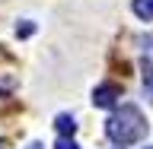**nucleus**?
I'll list each match as a JSON object with an SVG mask.
<instances>
[{
	"label": "nucleus",
	"instance_id": "f257e3e1",
	"mask_svg": "<svg viewBox=\"0 0 153 149\" xmlns=\"http://www.w3.org/2000/svg\"><path fill=\"white\" fill-rule=\"evenodd\" d=\"M105 133L115 146H131V143H140L143 133H147V121L137 105H121L118 111L105 121Z\"/></svg>",
	"mask_w": 153,
	"mask_h": 149
},
{
	"label": "nucleus",
	"instance_id": "f03ea898",
	"mask_svg": "<svg viewBox=\"0 0 153 149\" xmlns=\"http://www.w3.org/2000/svg\"><path fill=\"white\" fill-rule=\"evenodd\" d=\"M118 98H121V89H118L115 83H102V86L93 89V105L96 108H112Z\"/></svg>",
	"mask_w": 153,
	"mask_h": 149
},
{
	"label": "nucleus",
	"instance_id": "7ed1b4c3",
	"mask_svg": "<svg viewBox=\"0 0 153 149\" xmlns=\"http://www.w3.org/2000/svg\"><path fill=\"white\" fill-rule=\"evenodd\" d=\"M131 10H134V16H137V19H143V22H153V0H134Z\"/></svg>",
	"mask_w": 153,
	"mask_h": 149
},
{
	"label": "nucleus",
	"instance_id": "20e7f679",
	"mask_svg": "<svg viewBox=\"0 0 153 149\" xmlns=\"http://www.w3.org/2000/svg\"><path fill=\"white\" fill-rule=\"evenodd\" d=\"M54 127H57V133H61V137H74V133H76V121L70 117V114H57Z\"/></svg>",
	"mask_w": 153,
	"mask_h": 149
},
{
	"label": "nucleus",
	"instance_id": "39448f33",
	"mask_svg": "<svg viewBox=\"0 0 153 149\" xmlns=\"http://www.w3.org/2000/svg\"><path fill=\"white\" fill-rule=\"evenodd\" d=\"M140 67H143V95L153 102V64H150V60H143Z\"/></svg>",
	"mask_w": 153,
	"mask_h": 149
},
{
	"label": "nucleus",
	"instance_id": "423d86ee",
	"mask_svg": "<svg viewBox=\"0 0 153 149\" xmlns=\"http://www.w3.org/2000/svg\"><path fill=\"white\" fill-rule=\"evenodd\" d=\"M54 149H80V146L74 143V137H61V140L54 143Z\"/></svg>",
	"mask_w": 153,
	"mask_h": 149
},
{
	"label": "nucleus",
	"instance_id": "0eeeda50",
	"mask_svg": "<svg viewBox=\"0 0 153 149\" xmlns=\"http://www.w3.org/2000/svg\"><path fill=\"white\" fill-rule=\"evenodd\" d=\"M32 32H35V26H32V22H22V26H16V35H19V38H29Z\"/></svg>",
	"mask_w": 153,
	"mask_h": 149
},
{
	"label": "nucleus",
	"instance_id": "6e6552de",
	"mask_svg": "<svg viewBox=\"0 0 153 149\" xmlns=\"http://www.w3.org/2000/svg\"><path fill=\"white\" fill-rule=\"evenodd\" d=\"M143 45H147V48L153 51V35H150V38H143Z\"/></svg>",
	"mask_w": 153,
	"mask_h": 149
},
{
	"label": "nucleus",
	"instance_id": "1a4fd4ad",
	"mask_svg": "<svg viewBox=\"0 0 153 149\" xmlns=\"http://www.w3.org/2000/svg\"><path fill=\"white\" fill-rule=\"evenodd\" d=\"M26 149H45V146H42V143H29Z\"/></svg>",
	"mask_w": 153,
	"mask_h": 149
},
{
	"label": "nucleus",
	"instance_id": "9d476101",
	"mask_svg": "<svg viewBox=\"0 0 153 149\" xmlns=\"http://www.w3.org/2000/svg\"><path fill=\"white\" fill-rule=\"evenodd\" d=\"M147 149H153V146H147Z\"/></svg>",
	"mask_w": 153,
	"mask_h": 149
}]
</instances>
